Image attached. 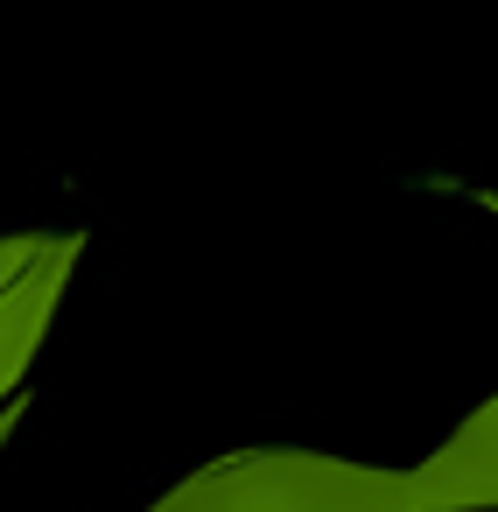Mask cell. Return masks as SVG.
Segmentation results:
<instances>
[{
	"label": "cell",
	"mask_w": 498,
	"mask_h": 512,
	"mask_svg": "<svg viewBox=\"0 0 498 512\" xmlns=\"http://www.w3.org/2000/svg\"><path fill=\"white\" fill-rule=\"evenodd\" d=\"M155 512H491V414L428 470H358L302 449H246L176 484Z\"/></svg>",
	"instance_id": "cell-1"
},
{
	"label": "cell",
	"mask_w": 498,
	"mask_h": 512,
	"mask_svg": "<svg viewBox=\"0 0 498 512\" xmlns=\"http://www.w3.org/2000/svg\"><path fill=\"white\" fill-rule=\"evenodd\" d=\"M71 260H78V239H0V393L36 358Z\"/></svg>",
	"instance_id": "cell-2"
},
{
	"label": "cell",
	"mask_w": 498,
	"mask_h": 512,
	"mask_svg": "<svg viewBox=\"0 0 498 512\" xmlns=\"http://www.w3.org/2000/svg\"><path fill=\"white\" fill-rule=\"evenodd\" d=\"M8 428H15V407H8V414H0V435H8Z\"/></svg>",
	"instance_id": "cell-3"
}]
</instances>
